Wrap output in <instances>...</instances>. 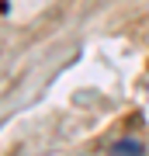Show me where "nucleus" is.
Masks as SVG:
<instances>
[{"label": "nucleus", "mask_w": 149, "mask_h": 156, "mask_svg": "<svg viewBox=\"0 0 149 156\" xmlns=\"http://www.w3.org/2000/svg\"><path fill=\"white\" fill-rule=\"evenodd\" d=\"M111 149H115V153H125V149H132V153H142V146H139V142H132V139H125V142H115Z\"/></svg>", "instance_id": "f257e3e1"}]
</instances>
